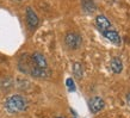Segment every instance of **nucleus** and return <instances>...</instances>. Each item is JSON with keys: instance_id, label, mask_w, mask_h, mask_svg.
Instances as JSON below:
<instances>
[{"instance_id": "f257e3e1", "label": "nucleus", "mask_w": 130, "mask_h": 118, "mask_svg": "<svg viewBox=\"0 0 130 118\" xmlns=\"http://www.w3.org/2000/svg\"><path fill=\"white\" fill-rule=\"evenodd\" d=\"M28 109V100L20 94H13L5 100V110L8 113H20Z\"/></svg>"}, {"instance_id": "f03ea898", "label": "nucleus", "mask_w": 130, "mask_h": 118, "mask_svg": "<svg viewBox=\"0 0 130 118\" xmlns=\"http://www.w3.org/2000/svg\"><path fill=\"white\" fill-rule=\"evenodd\" d=\"M64 44L71 50H78L83 45V37L79 32L69 31L64 36Z\"/></svg>"}, {"instance_id": "7ed1b4c3", "label": "nucleus", "mask_w": 130, "mask_h": 118, "mask_svg": "<svg viewBox=\"0 0 130 118\" xmlns=\"http://www.w3.org/2000/svg\"><path fill=\"white\" fill-rule=\"evenodd\" d=\"M25 20H26V24L30 30H35L40 24V18L34 11V8L31 7H26L25 10Z\"/></svg>"}, {"instance_id": "20e7f679", "label": "nucleus", "mask_w": 130, "mask_h": 118, "mask_svg": "<svg viewBox=\"0 0 130 118\" xmlns=\"http://www.w3.org/2000/svg\"><path fill=\"white\" fill-rule=\"evenodd\" d=\"M94 24H95V28L98 29L100 32H104V31H106V30H110V29L113 28L111 22L104 14H98V16L95 17Z\"/></svg>"}, {"instance_id": "39448f33", "label": "nucleus", "mask_w": 130, "mask_h": 118, "mask_svg": "<svg viewBox=\"0 0 130 118\" xmlns=\"http://www.w3.org/2000/svg\"><path fill=\"white\" fill-rule=\"evenodd\" d=\"M104 107H105V102L100 97H93L88 102V109H90L91 113H98Z\"/></svg>"}, {"instance_id": "423d86ee", "label": "nucleus", "mask_w": 130, "mask_h": 118, "mask_svg": "<svg viewBox=\"0 0 130 118\" xmlns=\"http://www.w3.org/2000/svg\"><path fill=\"white\" fill-rule=\"evenodd\" d=\"M102 35L107 39V41H110L111 43H113L115 45H121L122 43V39H121V36L119 33L117 32V30L115 28L110 29V30H106V31L102 32Z\"/></svg>"}, {"instance_id": "0eeeda50", "label": "nucleus", "mask_w": 130, "mask_h": 118, "mask_svg": "<svg viewBox=\"0 0 130 118\" xmlns=\"http://www.w3.org/2000/svg\"><path fill=\"white\" fill-rule=\"evenodd\" d=\"M30 56H31L32 62H34V64H35L36 67L42 68V69H49V68H48V61L43 54H41L38 51H35V53Z\"/></svg>"}, {"instance_id": "6e6552de", "label": "nucleus", "mask_w": 130, "mask_h": 118, "mask_svg": "<svg viewBox=\"0 0 130 118\" xmlns=\"http://www.w3.org/2000/svg\"><path fill=\"white\" fill-rule=\"evenodd\" d=\"M81 7L85 13L92 14L97 10V5H95L94 0H81Z\"/></svg>"}, {"instance_id": "1a4fd4ad", "label": "nucleus", "mask_w": 130, "mask_h": 118, "mask_svg": "<svg viewBox=\"0 0 130 118\" xmlns=\"http://www.w3.org/2000/svg\"><path fill=\"white\" fill-rule=\"evenodd\" d=\"M110 67H111V71L113 72L115 74H121L123 71V62L121 57H112L110 61Z\"/></svg>"}, {"instance_id": "9d476101", "label": "nucleus", "mask_w": 130, "mask_h": 118, "mask_svg": "<svg viewBox=\"0 0 130 118\" xmlns=\"http://www.w3.org/2000/svg\"><path fill=\"white\" fill-rule=\"evenodd\" d=\"M73 75L76 80H81L84 76V67L79 61H75L73 63Z\"/></svg>"}, {"instance_id": "9b49d317", "label": "nucleus", "mask_w": 130, "mask_h": 118, "mask_svg": "<svg viewBox=\"0 0 130 118\" xmlns=\"http://www.w3.org/2000/svg\"><path fill=\"white\" fill-rule=\"evenodd\" d=\"M12 83H13V81L11 78H5L3 80H0V90H7V88L12 87Z\"/></svg>"}, {"instance_id": "f8f14e48", "label": "nucleus", "mask_w": 130, "mask_h": 118, "mask_svg": "<svg viewBox=\"0 0 130 118\" xmlns=\"http://www.w3.org/2000/svg\"><path fill=\"white\" fill-rule=\"evenodd\" d=\"M66 85H67L69 92H74L75 91V83H74V81H73L72 78H68L67 80H66Z\"/></svg>"}, {"instance_id": "ddd939ff", "label": "nucleus", "mask_w": 130, "mask_h": 118, "mask_svg": "<svg viewBox=\"0 0 130 118\" xmlns=\"http://www.w3.org/2000/svg\"><path fill=\"white\" fill-rule=\"evenodd\" d=\"M125 99H126V104H128V105L130 106V92L125 95Z\"/></svg>"}, {"instance_id": "4468645a", "label": "nucleus", "mask_w": 130, "mask_h": 118, "mask_svg": "<svg viewBox=\"0 0 130 118\" xmlns=\"http://www.w3.org/2000/svg\"><path fill=\"white\" fill-rule=\"evenodd\" d=\"M55 118H66L64 116H57V117H55Z\"/></svg>"}, {"instance_id": "2eb2a0df", "label": "nucleus", "mask_w": 130, "mask_h": 118, "mask_svg": "<svg viewBox=\"0 0 130 118\" xmlns=\"http://www.w3.org/2000/svg\"><path fill=\"white\" fill-rule=\"evenodd\" d=\"M16 1H23V0H16Z\"/></svg>"}]
</instances>
